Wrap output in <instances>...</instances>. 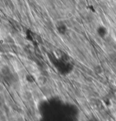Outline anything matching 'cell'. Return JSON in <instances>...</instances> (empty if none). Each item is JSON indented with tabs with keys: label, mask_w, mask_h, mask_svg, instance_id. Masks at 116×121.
Here are the masks:
<instances>
[]
</instances>
